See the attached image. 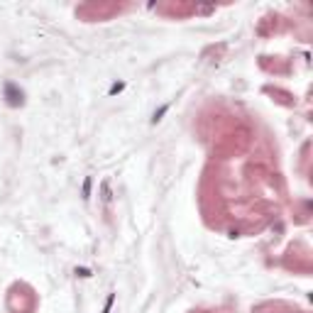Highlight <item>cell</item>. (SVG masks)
Masks as SVG:
<instances>
[{
  "label": "cell",
  "mask_w": 313,
  "mask_h": 313,
  "mask_svg": "<svg viewBox=\"0 0 313 313\" xmlns=\"http://www.w3.org/2000/svg\"><path fill=\"white\" fill-rule=\"evenodd\" d=\"M110 306H113V296L108 299V303H105V311H103V313H110Z\"/></svg>",
  "instance_id": "obj_1"
}]
</instances>
